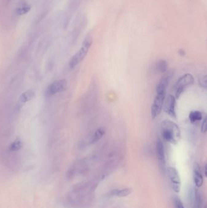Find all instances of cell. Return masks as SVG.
Wrapping results in <instances>:
<instances>
[{"instance_id":"obj_1","label":"cell","mask_w":207,"mask_h":208,"mask_svg":"<svg viewBox=\"0 0 207 208\" xmlns=\"http://www.w3.org/2000/svg\"><path fill=\"white\" fill-rule=\"evenodd\" d=\"M160 131L163 139L172 144H178L181 139V133L179 127L170 120L162 121L160 125Z\"/></svg>"},{"instance_id":"obj_2","label":"cell","mask_w":207,"mask_h":208,"mask_svg":"<svg viewBox=\"0 0 207 208\" xmlns=\"http://www.w3.org/2000/svg\"><path fill=\"white\" fill-rule=\"evenodd\" d=\"M92 43V39L91 37H87L84 40L80 49L78 51V52L76 54H74L72 56V57L71 58L69 61V66L70 68L71 69L74 68L84 58L90 48L91 47Z\"/></svg>"},{"instance_id":"obj_3","label":"cell","mask_w":207,"mask_h":208,"mask_svg":"<svg viewBox=\"0 0 207 208\" xmlns=\"http://www.w3.org/2000/svg\"><path fill=\"white\" fill-rule=\"evenodd\" d=\"M194 77L189 73H186L182 76L175 84V98H179L182 94L194 83Z\"/></svg>"},{"instance_id":"obj_4","label":"cell","mask_w":207,"mask_h":208,"mask_svg":"<svg viewBox=\"0 0 207 208\" xmlns=\"http://www.w3.org/2000/svg\"><path fill=\"white\" fill-rule=\"evenodd\" d=\"M165 98L166 93H156V96L151 108V114L153 119H155L160 114Z\"/></svg>"},{"instance_id":"obj_5","label":"cell","mask_w":207,"mask_h":208,"mask_svg":"<svg viewBox=\"0 0 207 208\" xmlns=\"http://www.w3.org/2000/svg\"><path fill=\"white\" fill-rule=\"evenodd\" d=\"M156 155L158 166L161 171L165 174L166 172V156L165 152V147L163 142L160 139H157L155 144Z\"/></svg>"},{"instance_id":"obj_6","label":"cell","mask_w":207,"mask_h":208,"mask_svg":"<svg viewBox=\"0 0 207 208\" xmlns=\"http://www.w3.org/2000/svg\"><path fill=\"white\" fill-rule=\"evenodd\" d=\"M167 172L173 189L176 193H179L181 188V180L178 171L173 167H169Z\"/></svg>"},{"instance_id":"obj_7","label":"cell","mask_w":207,"mask_h":208,"mask_svg":"<svg viewBox=\"0 0 207 208\" xmlns=\"http://www.w3.org/2000/svg\"><path fill=\"white\" fill-rule=\"evenodd\" d=\"M163 107L168 115L176 118V99L173 95L170 94L165 98Z\"/></svg>"},{"instance_id":"obj_8","label":"cell","mask_w":207,"mask_h":208,"mask_svg":"<svg viewBox=\"0 0 207 208\" xmlns=\"http://www.w3.org/2000/svg\"><path fill=\"white\" fill-rule=\"evenodd\" d=\"M67 81L65 79H61L53 82L47 88V95L53 96L64 91L67 87Z\"/></svg>"},{"instance_id":"obj_9","label":"cell","mask_w":207,"mask_h":208,"mask_svg":"<svg viewBox=\"0 0 207 208\" xmlns=\"http://www.w3.org/2000/svg\"><path fill=\"white\" fill-rule=\"evenodd\" d=\"M172 76L173 73L170 72L160 79L156 87V93H166Z\"/></svg>"},{"instance_id":"obj_10","label":"cell","mask_w":207,"mask_h":208,"mask_svg":"<svg viewBox=\"0 0 207 208\" xmlns=\"http://www.w3.org/2000/svg\"><path fill=\"white\" fill-rule=\"evenodd\" d=\"M193 173H194V182L196 187H201L203 184L204 178L201 167L197 162H196L194 164Z\"/></svg>"},{"instance_id":"obj_11","label":"cell","mask_w":207,"mask_h":208,"mask_svg":"<svg viewBox=\"0 0 207 208\" xmlns=\"http://www.w3.org/2000/svg\"><path fill=\"white\" fill-rule=\"evenodd\" d=\"M132 192V189L131 188H124L120 189H114L111 192V194L113 196H116L118 197H125L128 196Z\"/></svg>"},{"instance_id":"obj_12","label":"cell","mask_w":207,"mask_h":208,"mask_svg":"<svg viewBox=\"0 0 207 208\" xmlns=\"http://www.w3.org/2000/svg\"><path fill=\"white\" fill-rule=\"evenodd\" d=\"M105 134V130L104 128H99L95 131V132L92 134V136L90 138L89 143L94 144L100 141Z\"/></svg>"},{"instance_id":"obj_13","label":"cell","mask_w":207,"mask_h":208,"mask_svg":"<svg viewBox=\"0 0 207 208\" xmlns=\"http://www.w3.org/2000/svg\"><path fill=\"white\" fill-rule=\"evenodd\" d=\"M168 65L165 60H159L155 64V70L160 73H165L168 71Z\"/></svg>"},{"instance_id":"obj_14","label":"cell","mask_w":207,"mask_h":208,"mask_svg":"<svg viewBox=\"0 0 207 208\" xmlns=\"http://www.w3.org/2000/svg\"><path fill=\"white\" fill-rule=\"evenodd\" d=\"M35 96V92L32 90H29L25 92H24L20 98V101L22 104L26 103L30 101H31Z\"/></svg>"},{"instance_id":"obj_15","label":"cell","mask_w":207,"mask_h":208,"mask_svg":"<svg viewBox=\"0 0 207 208\" xmlns=\"http://www.w3.org/2000/svg\"><path fill=\"white\" fill-rule=\"evenodd\" d=\"M189 119L191 123H195L197 121L202 120L203 116L202 113L199 111H192L189 114Z\"/></svg>"},{"instance_id":"obj_16","label":"cell","mask_w":207,"mask_h":208,"mask_svg":"<svg viewBox=\"0 0 207 208\" xmlns=\"http://www.w3.org/2000/svg\"><path fill=\"white\" fill-rule=\"evenodd\" d=\"M193 208H202V199L201 194L197 189L195 190L194 203Z\"/></svg>"},{"instance_id":"obj_17","label":"cell","mask_w":207,"mask_h":208,"mask_svg":"<svg viewBox=\"0 0 207 208\" xmlns=\"http://www.w3.org/2000/svg\"><path fill=\"white\" fill-rule=\"evenodd\" d=\"M23 147V142L20 139H16L9 146L10 150L12 152H17L20 150Z\"/></svg>"},{"instance_id":"obj_18","label":"cell","mask_w":207,"mask_h":208,"mask_svg":"<svg viewBox=\"0 0 207 208\" xmlns=\"http://www.w3.org/2000/svg\"><path fill=\"white\" fill-rule=\"evenodd\" d=\"M30 10V8L29 6H23V7L18 8L16 10V13L18 15H25L27 14Z\"/></svg>"},{"instance_id":"obj_19","label":"cell","mask_w":207,"mask_h":208,"mask_svg":"<svg viewBox=\"0 0 207 208\" xmlns=\"http://www.w3.org/2000/svg\"><path fill=\"white\" fill-rule=\"evenodd\" d=\"M199 85L201 87L206 89L207 86V76L204 75L199 78Z\"/></svg>"},{"instance_id":"obj_20","label":"cell","mask_w":207,"mask_h":208,"mask_svg":"<svg viewBox=\"0 0 207 208\" xmlns=\"http://www.w3.org/2000/svg\"><path fill=\"white\" fill-rule=\"evenodd\" d=\"M174 203L176 208H185L181 200L178 197H176L174 198Z\"/></svg>"},{"instance_id":"obj_21","label":"cell","mask_w":207,"mask_h":208,"mask_svg":"<svg viewBox=\"0 0 207 208\" xmlns=\"http://www.w3.org/2000/svg\"><path fill=\"white\" fill-rule=\"evenodd\" d=\"M201 131L203 133H205L207 131V117L203 118L201 124Z\"/></svg>"},{"instance_id":"obj_22","label":"cell","mask_w":207,"mask_h":208,"mask_svg":"<svg viewBox=\"0 0 207 208\" xmlns=\"http://www.w3.org/2000/svg\"><path fill=\"white\" fill-rule=\"evenodd\" d=\"M207 164H205V166H204V174H205V177H207Z\"/></svg>"}]
</instances>
